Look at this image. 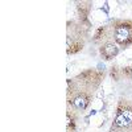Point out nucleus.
<instances>
[{
  "label": "nucleus",
  "instance_id": "f257e3e1",
  "mask_svg": "<svg viewBox=\"0 0 132 132\" xmlns=\"http://www.w3.org/2000/svg\"><path fill=\"white\" fill-rule=\"evenodd\" d=\"M104 77V70L89 68L74 75L73 78H69L66 81L68 82V90H66L68 106L78 114L86 112L96 96Z\"/></svg>",
  "mask_w": 132,
  "mask_h": 132
},
{
  "label": "nucleus",
  "instance_id": "f03ea898",
  "mask_svg": "<svg viewBox=\"0 0 132 132\" xmlns=\"http://www.w3.org/2000/svg\"><path fill=\"white\" fill-rule=\"evenodd\" d=\"M91 25L79 23L78 20H68L66 23V53L75 56L83 50Z\"/></svg>",
  "mask_w": 132,
  "mask_h": 132
},
{
  "label": "nucleus",
  "instance_id": "7ed1b4c3",
  "mask_svg": "<svg viewBox=\"0 0 132 132\" xmlns=\"http://www.w3.org/2000/svg\"><path fill=\"white\" fill-rule=\"evenodd\" d=\"M132 131V101L119 98L115 114L108 132H129Z\"/></svg>",
  "mask_w": 132,
  "mask_h": 132
},
{
  "label": "nucleus",
  "instance_id": "20e7f679",
  "mask_svg": "<svg viewBox=\"0 0 132 132\" xmlns=\"http://www.w3.org/2000/svg\"><path fill=\"white\" fill-rule=\"evenodd\" d=\"M112 41L120 49H128L132 46V20L131 19H115L111 23Z\"/></svg>",
  "mask_w": 132,
  "mask_h": 132
},
{
  "label": "nucleus",
  "instance_id": "39448f33",
  "mask_svg": "<svg viewBox=\"0 0 132 132\" xmlns=\"http://www.w3.org/2000/svg\"><path fill=\"white\" fill-rule=\"evenodd\" d=\"M93 9V2L90 0H83V2H77L75 3V11H77V20L82 24L91 25L89 16Z\"/></svg>",
  "mask_w": 132,
  "mask_h": 132
},
{
  "label": "nucleus",
  "instance_id": "423d86ee",
  "mask_svg": "<svg viewBox=\"0 0 132 132\" xmlns=\"http://www.w3.org/2000/svg\"><path fill=\"white\" fill-rule=\"evenodd\" d=\"M98 53H99V56H101L102 60L112 61L120 53V48L111 40V41H107V42L102 44L101 46H98Z\"/></svg>",
  "mask_w": 132,
  "mask_h": 132
},
{
  "label": "nucleus",
  "instance_id": "0eeeda50",
  "mask_svg": "<svg viewBox=\"0 0 132 132\" xmlns=\"http://www.w3.org/2000/svg\"><path fill=\"white\" fill-rule=\"evenodd\" d=\"M111 40H112V37H111V25L110 24L96 28L94 35H93V42L98 46H101L102 44H104L107 41H111Z\"/></svg>",
  "mask_w": 132,
  "mask_h": 132
},
{
  "label": "nucleus",
  "instance_id": "6e6552de",
  "mask_svg": "<svg viewBox=\"0 0 132 132\" xmlns=\"http://www.w3.org/2000/svg\"><path fill=\"white\" fill-rule=\"evenodd\" d=\"M77 122H78V112L68 106L66 108V131L75 132L77 131Z\"/></svg>",
  "mask_w": 132,
  "mask_h": 132
},
{
  "label": "nucleus",
  "instance_id": "1a4fd4ad",
  "mask_svg": "<svg viewBox=\"0 0 132 132\" xmlns=\"http://www.w3.org/2000/svg\"><path fill=\"white\" fill-rule=\"evenodd\" d=\"M110 77L115 81V82H119L120 79H122V70H120L119 66L114 65L110 68Z\"/></svg>",
  "mask_w": 132,
  "mask_h": 132
},
{
  "label": "nucleus",
  "instance_id": "9d476101",
  "mask_svg": "<svg viewBox=\"0 0 132 132\" xmlns=\"http://www.w3.org/2000/svg\"><path fill=\"white\" fill-rule=\"evenodd\" d=\"M120 70H122V78L132 82V65L123 66V68H120Z\"/></svg>",
  "mask_w": 132,
  "mask_h": 132
},
{
  "label": "nucleus",
  "instance_id": "9b49d317",
  "mask_svg": "<svg viewBox=\"0 0 132 132\" xmlns=\"http://www.w3.org/2000/svg\"><path fill=\"white\" fill-rule=\"evenodd\" d=\"M75 132H77V131H75Z\"/></svg>",
  "mask_w": 132,
  "mask_h": 132
}]
</instances>
